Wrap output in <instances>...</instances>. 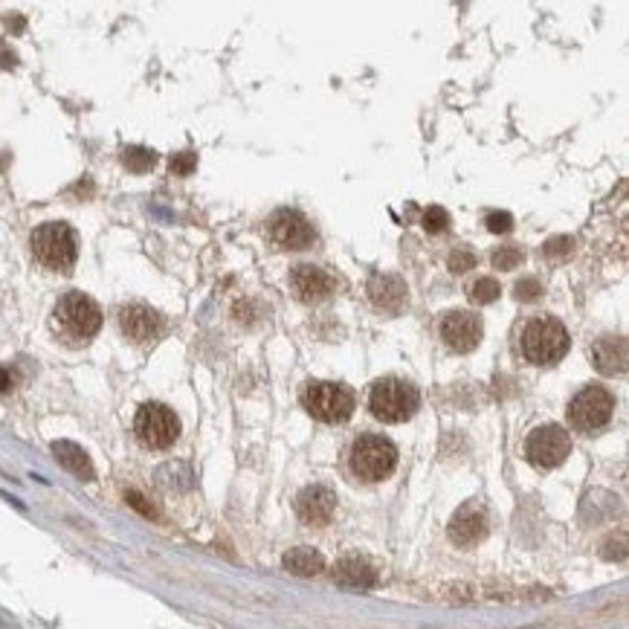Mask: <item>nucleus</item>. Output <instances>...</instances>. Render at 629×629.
<instances>
[{
  "label": "nucleus",
  "mask_w": 629,
  "mask_h": 629,
  "mask_svg": "<svg viewBox=\"0 0 629 629\" xmlns=\"http://www.w3.org/2000/svg\"><path fill=\"white\" fill-rule=\"evenodd\" d=\"M348 464H352V473L357 479L383 482L398 464V450L383 435H360L352 444V452H348Z\"/></svg>",
  "instance_id": "obj_6"
},
{
  "label": "nucleus",
  "mask_w": 629,
  "mask_h": 629,
  "mask_svg": "<svg viewBox=\"0 0 629 629\" xmlns=\"http://www.w3.org/2000/svg\"><path fill=\"white\" fill-rule=\"evenodd\" d=\"M134 433L151 450H166L180 435V421L166 403H145L139 406Z\"/></svg>",
  "instance_id": "obj_7"
},
{
  "label": "nucleus",
  "mask_w": 629,
  "mask_h": 629,
  "mask_svg": "<svg viewBox=\"0 0 629 629\" xmlns=\"http://www.w3.org/2000/svg\"><path fill=\"white\" fill-rule=\"evenodd\" d=\"M53 452H55L58 464H62L67 473H73L76 479H81V482H93V479H96V470H93L90 456L79 444H73V441H55Z\"/></svg>",
  "instance_id": "obj_19"
},
{
  "label": "nucleus",
  "mask_w": 629,
  "mask_h": 629,
  "mask_svg": "<svg viewBox=\"0 0 629 629\" xmlns=\"http://www.w3.org/2000/svg\"><path fill=\"white\" fill-rule=\"evenodd\" d=\"M122 162H125V169H128V171H137V174H143V171H148V169L157 162V154H154V151H151V148L134 145V148H125Z\"/></svg>",
  "instance_id": "obj_21"
},
{
  "label": "nucleus",
  "mask_w": 629,
  "mask_h": 629,
  "mask_svg": "<svg viewBox=\"0 0 629 629\" xmlns=\"http://www.w3.org/2000/svg\"><path fill=\"white\" fill-rule=\"evenodd\" d=\"M568 452H572V441H568L566 429L557 426V424L537 426L528 435L526 456H528V461L534 464V468H540V470L560 468V464L568 459Z\"/></svg>",
  "instance_id": "obj_9"
},
{
  "label": "nucleus",
  "mask_w": 629,
  "mask_h": 629,
  "mask_svg": "<svg viewBox=\"0 0 629 629\" xmlns=\"http://www.w3.org/2000/svg\"><path fill=\"white\" fill-rule=\"evenodd\" d=\"M615 412V398L603 386H586L580 389L572 403H568V421L580 433H595L607 426Z\"/></svg>",
  "instance_id": "obj_8"
},
{
  "label": "nucleus",
  "mask_w": 629,
  "mask_h": 629,
  "mask_svg": "<svg viewBox=\"0 0 629 629\" xmlns=\"http://www.w3.org/2000/svg\"><path fill=\"white\" fill-rule=\"evenodd\" d=\"M290 287L299 302L305 305H319V302L331 299L336 294V278L322 270V267H313V264H299L294 273H290Z\"/></svg>",
  "instance_id": "obj_12"
},
{
  "label": "nucleus",
  "mask_w": 629,
  "mask_h": 629,
  "mask_svg": "<svg viewBox=\"0 0 629 629\" xmlns=\"http://www.w3.org/2000/svg\"><path fill=\"white\" fill-rule=\"evenodd\" d=\"M522 250L519 247H502L499 252H493V267H499V270H514V267L522 264Z\"/></svg>",
  "instance_id": "obj_24"
},
{
  "label": "nucleus",
  "mask_w": 629,
  "mask_h": 629,
  "mask_svg": "<svg viewBox=\"0 0 629 629\" xmlns=\"http://www.w3.org/2000/svg\"><path fill=\"white\" fill-rule=\"evenodd\" d=\"M32 252L46 270L70 273L79 259V241L76 232L62 220H50L32 232Z\"/></svg>",
  "instance_id": "obj_4"
},
{
  "label": "nucleus",
  "mask_w": 629,
  "mask_h": 629,
  "mask_svg": "<svg viewBox=\"0 0 629 629\" xmlns=\"http://www.w3.org/2000/svg\"><path fill=\"white\" fill-rule=\"evenodd\" d=\"M499 282L496 278H479L476 285H470V302H476V305H491V302L499 299Z\"/></svg>",
  "instance_id": "obj_22"
},
{
  "label": "nucleus",
  "mask_w": 629,
  "mask_h": 629,
  "mask_svg": "<svg viewBox=\"0 0 629 629\" xmlns=\"http://www.w3.org/2000/svg\"><path fill=\"white\" fill-rule=\"evenodd\" d=\"M336 510V493L325 484L305 487L296 499V514L305 526H328Z\"/></svg>",
  "instance_id": "obj_13"
},
{
  "label": "nucleus",
  "mask_w": 629,
  "mask_h": 629,
  "mask_svg": "<svg viewBox=\"0 0 629 629\" xmlns=\"http://www.w3.org/2000/svg\"><path fill=\"white\" fill-rule=\"evenodd\" d=\"M267 229H270L273 244L282 250H308L317 241L313 224L302 212H296V209H278V212H273Z\"/></svg>",
  "instance_id": "obj_10"
},
{
  "label": "nucleus",
  "mask_w": 629,
  "mask_h": 629,
  "mask_svg": "<svg viewBox=\"0 0 629 629\" xmlns=\"http://www.w3.org/2000/svg\"><path fill=\"white\" fill-rule=\"evenodd\" d=\"M418 389L401 377H383L368 392V410L383 424H403L418 412Z\"/></svg>",
  "instance_id": "obj_2"
},
{
  "label": "nucleus",
  "mask_w": 629,
  "mask_h": 629,
  "mask_svg": "<svg viewBox=\"0 0 629 629\" xmlns=\"http://www.w3.org/2000/svg\"><path fill=\"white\" fill-rule=\"evenodd\" d=\"M517 296L526 299V302L537 299V296H540V282H534V278H526V282H519V285H517Z\"/></svg>",
  "instance_id": "obj_28"
},
{
  "label": "nucleus",
  "mask_w": 629,
  "mask_h": 629,
  "mask_svg": "<svg viewBox=\"0 0 629 629\" xmlns=\"http://www.w3.org/2000/svg\"><path fill=\"white\" fill-rule=\"evenodd\" d=\"M53 317H55V328L62 331V336L70 343H87L90 336H96L102 328L99 305L90 296L79 294V290L58 299Z\"/></svg>",
  "instance_id": "obj_5"
},
{
  "label": "nucleus",
  "mask_w": 629,
  "mask_h": 629,
  "mask_svg": "<svg viewBox=\"0 0 629 629\" xmlns=\"http://www.w3.org/2000/svg\"><path fill=\"white\" fill-rule=\"evenodd\" d=\"M441 340L447 343V348L459 354L473 352L476 345L482 343V319L473 317L470 310H450L444 319H441Z\"/></svg>",
  "instance_id": "obj_11"
},
{
  "label": "nucleus",
  "mask_w": 629,
  "mask_h": 629,
  "mask_svg": "<svg viewBox=\"0 0 629 629\" xmlns=\"http://www.w3.org/2000/svg\"><path fill=\"white\" fill-rule=\"evenodd\" d=\"M120 325L122 334L134 343H151L157 340L162 331V319L157 310H151L145 305H128L120 313Z\"/></svg>",
  "instance_id": "obj_15"
},
{
  "label": "nucleus",
  "mask_w": 629,
  "mask_h": 629,
  "mask_svg": "<svg viewBox=\"0 0 629 629\" xmlns=\"http://www.w3.org/2000/svg\"><path fill=\"white\" fill-rule=\"evenodd\" d=\"M9 386H12V377H9V371H4V368H0V392H9Z\"/></svg>",
  "instance_id": "obj_31"
},
{
  "label": "nucleus",
  "mask_w": 629,
  "mask_h": 629,
  "mask_svg": "<svg viewBox=\"0 0 629 629\" xmlns=\"http://www.w3.org/2000/svg\"><path fill=\"white\" fill-rule=\"evenodd\" d=\"M285 568L296 577H313L325 568V557L317 549H294L285 554Z\"/></svg>",
  "instance_id": "obj_20"
},
{
  "label": "nucleus",
  "mask_w": 629,
  "mask_h": 629,
  "mask_svg": "<svg viewBox=\"0 0 629 629\" xmlns=\"http://www.w3.org/2000/svg\"><path fill=\"white\" fill-rule=\"evenodd\" d=\"M522 354H526L528 363L534 366H554L568 354V331L563 322H557L554 317H534L519 336Z\"/></svg>",
  "instance_id": "obj_1"
},
{
  "label": "nucleus",
  "mask_w": 629,
  "mask_h": 629,
  "mask_svg": "<svg viewBox=\"0 0 629 629\" xmlns=\"http://www.w3.org/2000/svg\"><path fill=\"white\" fill-rule=\"evenodd\" d=\"M302 406H305L310 418H317L322 424H343L354 415L357 398L343 383L310 380L308 386L302 389Z\"/></svg>",
  "instance_id": "obj_3"
},
{
  "label": "nucleus",
  "mask_w": 629,
  "mask_h": 629,
  "mask_svg": "<svg viewBox=\"0 0 629 629\" xmlns=\"http://www.w3.org/2000/svg\"><path fill=\"white\" fill-rule=\"evenodd\" d=\"M171 171L174 174H180V178H186V174H192L194 171V166H197V157L192 154V151H180V154H174L171 157Z\"/></svg>",
  "instance_id": "obj_25"
},
{
  "label": "nucleus",
  "mask_w": 629,
  "mask_h": 629,
  "mask_svg": "<svg viewBox=\"0 0 629 629\" xmlns=\"http://www.w3.org/2000/svg\"><path fill=\"white\" fill-rule=\"evenodd\" d=\"M473 264H476V259H473L470 252H464V250H459V252H452V255H450V267H452V270H456V273L470 270Z\"/></svg>",
  "instance_id": "obj_27"
},
{
  "label": "nucleus",
  "mask_w": 629,
  "mask_h": 629,
  "mask_svg": "<svg viewBox=\"0 0 629 629\" xmlns=\"http://www.w3.org/2000/svg\"><path fill=\"white\" fill-rule=\"evenodd\" d=\"M545 255H566V252H572V238H554L545 244Z\"/></svg>",
  "instance_id": "obj_29"
},
{
  "label": "nucleus",
  "mask_w": 629,
  "mask_h": 629,
  "mask_svg": "<svg viewBox=\"0 0 629 629\" xmlns=\"http://www.w3.org/2000/svg\"><path fill=\"white\" fill-rule=\"evenodd\" d=\"M128 502H131V505H134V508L139 510V514H145V517H157V514H154V508H151V505L145 502V499H143V496H139V493H134V491H131V493H128Z\"/></svg>",
  "instance_id": "obj_30"
},
{
  "label": "nucleus",
  "mask_w": 629,
  "mask_h": 629,
  "mask_svg": "<svg viewBox=\"0 0 629 629\" xmlns=\"http://www.w3.org/2000/svg\"><path fill=\"white\" fill-rule=\"evenodd\" d=\"M592 360L600 375H624L626 371V340L624 336H600L592 348Z\"/></svg>",
  "instance_id": "obj_17"
},
{
  "label": "nucleus",
  "mask_w": 629,
  "mask_h": 629,
  "mask_svg": "<svg viewBox=\"0 0 629 629\" xmlns=\"http://www.w3.org/2000/svg\"><path fill=\"white\" fill-rule=\"evenodd\" d=\"M334 580L345 589H371L377 583V572L363 557H343L334 566Z\"/></svg>",
  "instance_id": "obj_18"
},
{
  "label": "nucleus",
  "mask_w": 629,
  "mask_h": 629,
  "mask_svg": "<svg viewBox=\"0 0 629 629\" xmlns=\"http://www.w3.org/2000/svg\"><path fill=\"white\" fill-rule=\"evenodd\" d=\"M487 534V517L484 508L479 502H468L456 510V517L450 522V540L468 549V545H476Z\"/></svg>",
  "instance_id": "obj_14"
},
{
  "label": "nucleus",
  "mask_w": 629,
  "mask_h": 629,
  "mask_svg": "<svg viewBox=\"0 0 629 629\" xmlns=\"http://www.w3.org/2000/svg\"><path fill=\"white\" fill-rule=\"evenodd\" d=\"M510 227H514V218H510L508 212H491L487 215V229L491 232H510Z\"/></svg>",
  "instance_id": "obj_26"
},
{
  "label": "nucleus",
  "mask_w": 629,
  "mask_h": 629,
  "mask_svg": "<svg viewBox=\"0 0 629 629\" xmlns=\"http://www.w3.org/2000/svg\"><path fill=\"white\" fill-rule=\"evenodd\" d=\"M450 224V215H447V209H441V206H429L426 212H424V229L426 232H433V236H438V232H444Z\"/></svg>",
  "instance_id": "obj_23"
},
{
  "label": "nucleus",
  "mask_w": 629,
  "mask_h": 629,
  "mask_svg": "<svg viewBox=\"0 0 629 629\" xmlns=\"http://www.w3.org/2000/svg\"><path fill=\"white\" fill-rule=\"evenodd\" d=\"M368 299L375 302L380 310L398 313V310L406 305V285H403V278L389 276V273L371 276V282H368Z\"/></svg>",
  "instance_id": "obj_16"
}]
</instances>
